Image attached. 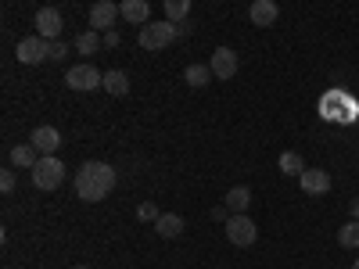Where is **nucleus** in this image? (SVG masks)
Segmentation results:
<instances>
[{
    "label": "nucleus",
    "mask_w": 359,
    "mask_h": 269,
    "mask_svg": "<svg viewBox=\"0 0 359 269\" xmlns=\"http://www.w3.org/2000/svg\"><path fill=\"white\" fill-rule=\"evenodd\" d=\"M65 172H69V169H65V162L57 158V155H54V158H40L36 169H33V184H36L40 191H57V187L65 184Z\"/></svg>",
    "instance_id": "7ed1b4c3"
},
{
    "label": "nucleus",
    "mask_w": 359,
    "mask_h": 269,
    "mask_svg": "<svg viewBox=\"0 0 359 269\" xmlns=\"http://www.w3.org/2000/svg\"><path fill=\"white\" fill-rule=\"evenodd\" d=\"M223 230H226V241L237 244V248H252L259 241V230H255L252 216H230L223 223Z\"/></svg>",
    "instance_id": "20e7f679"
},
{
    "label": "nucleus",
    "mask_w": 359,
    "mask_h": 269,
    "mask_svg": "<svg viewBox=\"0 0 359 269\" xmlns=\"http://www.w3.org/2000/svg\"><path fill=\"white\" fill-rule=\"evenodd\" d=\"M36 162H40V151H36L33 144L11 147V165H18V169H36Z\"/></svg>",
    "instance_id": "f3484780"
},
{
    "label": "nucleus",
    "mask_w": 359,
    "mask_h": 269,
    "mask_svg": "<svg viewBox=\"0 0 359 269\" xmlns=\"http://www.w3.org/2000/svg\"><path fill=\"white\" fill-rule=\"evenodd\" d=\"M187 15H191V4H187V0H165V22L184 25Z\"/></svg>",
    "instance_id": "a211bd4d"
},
{
    "label": "nucleus",
    "mask_w": 359,
    "mask_h": 269,
    "mask_svg": "<svg viewBox=\"0 0 359 269\" xmlns=\"http://www.w3.org/2000/svg\"><path fill=\"white\" fill-rule=\"evenodd\" d=\"M158 237H165V241H172V237L184 233V216H176V212H162L158 223H155Z\"/></svg>",
    "instance_id": "dca6fc26"
},
{
    "label": "nucleus",
    "mask_w": 359,
    "mask_h": 269,
    "mask_svg": "<svg viewBox=\"0 0 359 269\" xmlns=\"http://www.w3.org/2000/svg\"><path fill=\"white\" fill-rule=\"evenodd\" d=\"M277 165H280L284 176H302L306 172V162H302V155H298V151H284Z\"/></svg>",
    "instance_id": "6ab92c4d"
},
{
    "label": "nucleus",
    "mask_w": 359,
    "mask_h": 269,
    "mask_svg": "<svg viewBox=\"0 0 359 269\" xmlns=\"http://www.w3.org/2000/svg\"><path fill=\"white\" fill-rule=\"evenodd\" d=\"M15 184H18V176H15L11 169L0 172V191H4V194H11V191H15Z\"/></svg>",
    "instance_id": "393cba45"
},
{
    "label": "nucleus",
    "mask_w": 359,
    "mask_h": 269,
    "mask_svg": "<svg viewBox=\"0 0 359 269\" xmlns=\"http://www.w3.org/2000/svg\"><path fill=\"white\" fill-rule=\"evenodd\" d=\"M352 269H359V258H355V262H352Z\"/></svg>",
    "instance_id": "cd10ccee"
},
{
    "label": "nucleus",
    "mask_w": 359,
    "mask_h": 269,
    "mask_svg": "<svg viewBox=\"0 0 359 269\" xmlns=\"http://www.w3.org/2000/svg\"><path fill=\"white\" fill-rule=\"evenodd\" d=\"M352 219L359 223V198H352Z\"/></svg>",
    "instance_id": "bb28decb"
},
{
    "label": "nucleus",
    "mask_w": 359,
    "mask_h": 269,
    "mask_svg": "<svg viewBox=\"0 0 359 269\" xmlns=\"http://www.w3.org/2000/svg\"><path fill=\"white\" fill-rule=\"evenodd\" d=\"M47 54H50V43L43 36H22L15 47V57L22 65H40V62H47Z\"/></svg>",
    "instance_id": "423d86ee"
},
{
    "label": "nucleus",
    "mask_w": 359,
    "mask_h": 269,
    "mask_svg": "<svg viewBox=\"0 0 359 269\" xmlns=\"http://www.w3.org/2000/svg\"><path fill=\"white\" fill-rule=\"evenodd\" d=\"M101 90H108L111 97H126V94H130V76H126V72H118V69H108Z\"/></svg>",
    "instance_id": "2eb2a0df"
},
{
    "label": "nucleus",
    "mask_w": 359,
    "mask_h": 269,
    "mask_svg": "<svg viewBox=\"0 0 359 269\" xmlns=\"http://www.w3.org/2000/svg\"><path fill=\"white\" fill-rule=\"evenodd\" d=\"M76 269H90V265H76Z\"/></svg>",
    "instance_id": "c85d7f7f"
},
{
    "label": "nucleus",
    "mask_w": 359,
    "mask_h": 269,
    "mask_svg": "<svg viewBox=\"0 0 359 269\" xmlns=\"http://www.w3.org/2000/svg\"><path fill=\"white\" fill-rule=\"evenodd\" d=\"M248 18H252V25H259V29H269V25H273V22L280 18V8L273 4V0H252Z\"/></svg>",
    "instance_id": "9b49d317"
},
{
    "label": "nucleus",
    "mask_w": 359,
    "mask_h": 269,
    "mask_svg": "<svg viewBox=\"0 0 359 269\" xmlns=\"http://www.w3.org/2000/svg\"><path fill=\"white\" fill-rule=\"evenodd\" d=\"M338 244L348 248V251L359 248V223H355V219H348L345 226H338Z\"/></svg>",
    "instance_id": "4be33fe9"
},
{
    "label": "nucleus",
    "mask_w": 359,
    "mask_h": 269,
    "mask_svg": "<svg viewBox=\"0 0 359 269\" xmlns=\"http://www.w3.org/2000/svg\"><path fill=\"white\" fill-rule=\"evenodd\" d=\"M176 36H180V25H172V22H147L137 33V43H140V50H162Z\"/></svg>",
    "instance_id": "f03ea898"
},
{
    "label": "nucleus",
    "mask_w": 359,
    "mask_h": 269,
    "mask_svg": "<svg viewBox=\"0 0 359 269\" xmlns=\"http://www.w3.org/2000/svg\"><path fill=\"white\" fill-rule=\"evenodd\" d=\"M223 208H230L233 216H248V208H252V187H230L226 198H223Z\"/></svg>",
    "instance_id": "f8f14e48"
},
{
    "label": "nucleus",
    "mask_w": 359,
    "mask_h": 269,
    "mask_svg": "<svg viewBox=\"0 0 359 269\" xmlns=\"http://www.w3.org/2000/svg\"><path fill=\"white\" fill-rule=\"evenodd\" d=\"M208 69H212L216 79H230V76L237 72V54H233L230 47H216L212 57H208Z\"/></svg>",
    "instance_id": "9d476101"
},
{
    "label": "nucleus",
    "mask_w": 359,
    "mask_h": 269,
    "mask_svg": "<svg viewBox=\"0 0 359 269\" xmlns=\"http://www.w3.org/2000/svg\"><path fill=\"white\" fill-rule=\"evenodd\" d=\"M65 54H69V43L54 40V43H50V54H47V62H65Z\"/></svg>",
    "instance_id": "b1692460"
},
{
    "label": "nucleus",
    "mask_w": 359,
    "mask_h": 269,
    "mask_svg": "<svg viewBox=\"0 0 359 269\" xmlns=\"http://www.w3.org/2000/svg\"><path fill=\"white\" fill-rule=\"evenodd\" d=\"M104 47H118V33L111 29V33H104Z\"/></svg>",
    "instance_id": "a878e982"
},
{
    "label": "nucleus",
    "mask_w": 359,
    "mask_h": 269,
    "mask_svg": "<svg viewBox=\"0 0 359 269\" xmlns=\"http://www.w3.org/2000/svg\"><path fill=\"white\" fill-rule=\"evenodd\" d=\"M158 205H151V201H144L140 208H137V219H144V223H158Z\"/></svg>",
    "instance_id": "5701e85b"
},
{
    "label": "nucleus",
    "mask_w": 359,
    "mask_h": 269,
    "mask_svg": "<svg viewBox=\"0 0 359 269\" xmlns=\"http://www.w3.org/2000/svg\"><path fill=\"white\" fill-rule=\"evenodd\" d=\"M115 187V169L108 162H83L76 172V198L79 201H104Z\"/></svg>",
    "instance_id": "f257e3e1"
},
{
    "label": "nucleus",
    "mask_w": 359,
    "mask_h": 269,
    "mask_svg": "<svg viewBox=\"0 0 359 269\" xmlns=\"http://www.w3.org/2000/svg\"><path fill=\"white\" fill-rule=\"evenodd\" d=\"M97 47H104V36L94 33V29H86V33L76 36V50H79V54H94Z\"/></svg>",
    "instance_id": "aec40b11"
},
{
    "label": "nucleus",
    "mask_w": 359,
    "mask_h": 269,
    "mask_svg": "<svg viewBox=\"0 0 359 269\" xmlns=\"http://www.w3.org/2000/svg\"><path fill=\"white\" fill-rule=\"evenodd\" d=\"M65 83L72 90H79V94H90V90H101L104 86V72H97L94 65H76L65 72Z\"/></svg>",
    "instance_id": "39448f33"
},
{
    "label": "nucleus",
    "mask_w": 359,
    "mask_h": 269,
    "mask_svg": "<svg viewBox=\"0 0 359 269\" xmlns=\"http://www.w3.org/2000/svg\"><path fill=\"white\" fill-rule=\"evenodd\" d=\"M29 144L40 151V158H54L57 147H62V133H57L54 126H36L33 137H29Z\"/></svg>",
    "instance_id": "1a4fd4ad"
},
{
    "label": "nucleus",
    "mask_w": 359,
    "mask_h": 269,
    "mask_svg": "<svg viewBox=\"0 0 359 269\" xmlns=\"http://www.w3.org/2000/svg\"><path fill=\"white\" fill-rule=\"evenodd\" d=\"M118 15L144 29L147 18H151V4H147V0H123V4H118Z\"/></svg>",
    "instance_id": "4468645a"
},
{
    "label": "nucleus",
    "mask_w": 359,
    "mask_h": 269,
    "mask_svg": "<svg viewBox=\"0 0 359 269\" xmlns=\"http://www.w3.org/2000/svg\"><path fill=\"white\" fill-rule=\"evenodd\" d=\"M115 18H118V4H111V0H97L94 8H90V29L94 33H111V25H115Z\"/></svg>",
    "instance_id": "6e6552de"
},
{
    "label": "nucleus",
    "mask_w": 359,
    "mask_h": 269,
    "mask_svg": "<svg viewBox=\"0 0 359 269\" xmlns=\"http://www.w3.org/2000/svg\"><path fill=\"white\" fill-rule=\"evenodd\" d=\"M298 184H302L306 194H327V191H331V172H323V169H306L302 176H298Z\"/></svg>",
    "instance_id": "ddd939ff"
},
{
    "label": "nucleus",
    "mask_w": 359,
    "mask_h": 269,
    "mask_svg": "<svg viewBox=\"0 0 359 269\" xmlns=\"http://www.w3.org/2000/svg\"><path fill=\"white\" fill-rule=\"evenodd\" d=\"M36 36H43L47 43L62 40V11L57 8H40L36 11Z\"/></svg>",
    "instance_id": "0eeeda50"
},
{
    "label": "nucleus",
    "mask_w": 359,
    "mask_h": 269,
    "mask_svg": "<svg viewBox=\"0 0 359 269\" xmlns=\"http://www.w3.org/2000/svg\"><path fill=\"white\" fill-rule=\"evenodd\" d=\"M184 79H187L194 90H201V86H208V83H212V69H208V65H187Z\"/></svg>",
    "instance_id": "412c9836"
}]
</instances>
